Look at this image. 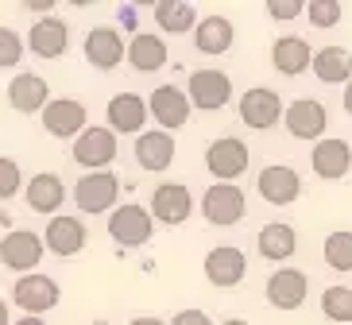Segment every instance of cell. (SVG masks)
<instances>
[{
	"mask_svg": "<svg viewBox=\"0 0 352 325\" xmlns=\"http://www.w3.org/2000/svg\"><path fill=\"white\" fill-rule=\"evenodd\" d=\"M341 105H344V113H349V116H352V82H349V85H344V93H341Z\"/></svg>",
	"mask_w": 352,
	"mask_h": 325,
	"instance_id": "obj_39",
	"label": "cell"
},
{
	"mask_svg": "<svg viewBox=\"0 0 352 325\" xmlns=\"http://www.w3.org/2000/svg\"><path fill=\"white\" fill-rule=\"evenodd\" d=\"M186 97L190 105L201 109V113H221V109L232 101V78L225 70H194L186 82Z\"/></svg>",
	"mask_w": 352,
	"mask_h": 325,
	"instance_id": "obj_5",
	"label": "cell"
},
{
	"mask_svg": "<svg viewBox=\"0 0 352 325\" xmlns=\"http://www.w3.org/2000/svg\"><path fill=\"white\" fill-rule=\"evenodd\" d=\"M116 198H120V179L113 170H97V175H82L78 186H74V205L85 213V217H97V213H113Z\"/></svg>",
	"mask_w": 352,
	"mask_h": 325,
	"instance_id": "obj_2",
	"label": "cell"
},
{
	"mask_svg": "<svg viewBox=\"0 0 352 325\" xmlns=\"http://www.w3.org/2000/svg\"><path fill=\"white\" fill-rule=\"evenodd\" d=\"M306 12V0H267V16L271 20H294Z\"/></svg>",
	"mask_w": 352,
	"mask_h": 325,
	"instance_id": "obj_36",
	"label": "cell"
},
{
	"mask_svg": "<svg viewBox=\"0 0 352 325\" xmlns=\"http://www.w3.org/2000/svg\"><path fill=\"white\" fill-rule=\"evenodd\" d=\"M155 23L159 32L166 35H186L197 27V12L194 4H186V0H159L155 4Z\"/></svg>",
	"mask_w": 352,
	"mask_h": 325,
	"instance_id": "obj_30",
	"label": "cell"
},
{
	"mask_svg": "<svg viewBox=\"0 0 352 325\" xmlns=\"http://www.w3.org/2000/svg\"><path fill=\"white\" fill-rule=\"evenodd\" d=\"M271 66L283 74V78H298L314 66V47L302 35H279L271 43Z\"/></svg>",
	"mask_w": 352,
	"mask_h": 325,
	"instance_id": "obj_25",
	"label": "cell"
},
{
	"mask_svg": "<svg viewBox=\"0 0 352 325\" xmlns=\"http://www.w3.org/2000/svg\"><path fill=\"white\" fill-rule=\"evenodd\" d=\"M12 302L20 306L28 317H43L47 310H54L58 306V283H54L51 275H20L16 279V287H12Z\"/></svg>",
	"mask_w": 352,
	"mask_h": 325,
	"instance_id": "obj_9",
	"label": "cell"
},
{
	"mask_svg": "<svg viewBox=\"0 0 352 325\" xmlns=\"http://www.w3.org/2000/svg\"><path fill=\"white\" fill-rule=\"evenodd\" d=\"M248 163H252V151H248V144L236 139V136H221L206 147V167H209V175L221 179V182L240 179V175L248 170Z\"/></svg>",
	"mask_w": 352,
	"mask_h": 325,
	"instance_id": "obj_8",
	"label": "cell"
},
{
	"mask_svg": "<svg viewBox=\"0 0 352 325\" xmlns=\"http://www.w3.org/2000/svg\"><path fill=\"white\" fill-rule=\"evenodd\" d=\"M82 51H85V63L94 66V70H116L128 58V47L116 27H94V32L85 35Z\"/></svg>",
	"mask_w": 352,
	"mask_h": 325,
	"instance_id": "obj_20",
	"label": "cell"
},
{
	"mask_svg": "<svg viewBox=\"0 0 352 325\" xmlns=\"http://www.w3.org/2000/svg\"><path fill=\"white\" fill-rule=\"evenodd\" d=\"M256 252L271 263H287L290 256L298 252V232H294V225H287V221L263 225L259 236H256Z\"/></svg>",
	"mask_w": 352,
	"mask_h": 325,
	"instance_id": "obj_26",
	"label": "cell"
},
{
	"mask_svg": "<svg viewBox=\"0 0 352 325\" xmlns=\"http://www.w3.org/2000/svg\"><path fill=\"white\" fill-rule=\"evenodd\" d=\"M23 8H28V12H51L54 4H51V0H28V4H23Z\"/></svg>",
	"mask_w": 352,
	"mask_h": 325,
	"instance_id": "obj_38",
	"label": "cell"
},
{
	"mask_svg": "<svg viewBox=\"0 0 352 325\" xmlns=\"http://www.w3.org/2000/svg\"><path fill=\"white\" fill-rule=\"evenodd\" d=\"M283 124H287V132L294 139L321 144V139H325V128H329V113H325V105L314 101V97H298V101H290L287 105Z\"/></svg>",
	"mask_w": 352,
	"mask_h": 325,
	"instance_id": "obj_10",
	"label": "cell"
},
{
	"mask_svg": "<svg viewBox=\"0 0 352 325\" xmlns=\"http://www.w3.org/2000/svg\"><path fill=\"white\" fill-rule=\"evenodd\" d=\"M70 47V23L63 16H43L28 27V51L35 58H63Z\"/></svg>",
	"mask_w": 352,
	"mask_h": 325,
	"instance_id": "obj_17",
	"label": "cell"
},
{
	"mask_svg": "<svg viewBox=\"0 0 352 325\" xmlns=\"http://www.w3.org/2000/svg\"><path fill=\"white\" fill-rule=\"evenodd\" d=\"M0 325H12V317H8V302L0 298Z\"/></svg>",
	"mask_w": 352,
	"mask_h": 325,
	"instance_id": "obj_42",
	"label": "cell"
},
{
	"mask_svg": "<svg viewBox=\"0 0 352 325\" xmlns=\"http://www.w3.org/2000/svg\"><path fill=\"white\" fill-rule=\"evenodd\" d=\"M89 240V229H85L82 217H74V213H58V217L47 221V229H43V244H47V252H54L58 260H70L78 256Z\"/></svg>",
	"mask_w": 352,
	"mask_h": 325,
	"instance_id": "obj_13",
	"label": "cell"
},
{
	"mask_svg": "<svg viewBox=\"0 0 352 325\" xmlns=\"http://www.w3.org/2000/svg\"><path fill=\"white\" fill-rule=\"evenodd\" d=\"M314 78L325 85H349L352 82V54L344 51V47H337V43H329V47H321V51H314Z\"/></svg>",
	"mask_w": 352,
	"mask_h": 325,
	"instance_id": "obj_29",
	"label": "cell"
},
{
	"mask_svg": "<svg viewBox=\"0 0 352 325\" xmlns=\"http://www.w3.org/2000/svg\"><path fill=\"white\" fill-rule=\"evenodd\" d=\"M306 12H310V23L314 27H337L344 16V8L337 4V0H310L306 4Z\"/></svg>",
	"mask_w": 352,
	"mask_h": 325,
	"instance_id": "obj_35",
	"label": "cell"
},
{
	"mask_svg": "<svg viewBox=\"0 0 352 325\" xmlns=\"http://www.w3.org/2000/svg\"><path fill=\"white\" fill-rule=\"evenodd\" d=\"M248 210V198H244V190L236 182H213V186L201 194V213H206L209 225H217V229H228V225H236Z\"/></svg>",
	"mask_w": 352,
	"mask_h": 325,
	"instance_id": "obj_6",
	"label": "cell"
},
{
	"mask_svg": "<svg viewBox=\"0 0 352 325\" xmlns=\"http://www.w3.org/2000/svg\"><path fill=\"white\" fill-rule=\"evenodd\" d=\"M325 263L333 271H352V232L349 229H337L325 236V248H321Z\"/></svg>",
	"mask_w": 352,
	"mask_h": 325,
	"instance_id": "obj_32",
	"label": "cell"
},
{
	"mask_svg": "<svg viewBox=\"0 0 352 325\" xmlns=\"http://www.w3.org/2000/svg\"><path fill=\"white\" fill-rule=\"evenodd\" d=\"M151 217L159 221V225H186L190 213H194V194H190L186 182H159L155 194H151Z\"/></svg>",
	"mask_w": 352,
	"mask_h": 325,
	"instance_id": "obj_12",
	"label": "cell"
},
{
	"mask_svg": "<svg viewBox=\"0 0 352 325\" xmlns=\"http://www.w3.org/2000/svg\"><path fill=\"white\" fill-rule=\"evenodd\" d=\"M287 116V105H283V97L267 85H252L248 93L240 97V120L252 128V132H267L275 128Z\"/></svg>",
	"mask_w": 352,
	"mask_h": 325,
	"instance_id": "obj_7",
	"label": "cell"
},
{
	"mask_svg": "<svg viewBox=\"0 0 352 325\" xmlns=\"http://www.w3.org/2000/svg\"><path fill=\"white\" fill-rule=\"evenodd\" d=\"M116 151H120V144H116V132L109 124H89L82 132V136L74 139V147H70V155H74V163L85 170V175H97V170H109L113 167V159H116Z\"/></svg>",
	"mask_w": 352,
	"mask_h": 325,
	"instance_id": "obj_1",
	"label": "cell"
},
{
	"mask_svg": "<svg viewBox=\"0 0 352 325\" xmlns=\"http://www.w3.org/2000/svg\"><path fill=\"white\" fill-rule=\"evenodd\" d=\"M166 325H213V322H209L206 310H178V314L170 317Z\"/></svg>",
	"mask_w": 352,
	"mask_h": 325,
	"instance_id": "obj_37",
	"label": "cell"
},
{
	"mask_svg": "<svg viewBox=\"0 0 352 325\" xmlns=\"http://www.w3.org/2000/svg\"><path fill=\"white\" fill-rule=\"evenodd\" d=\"M132 151H135V163H140L147 175H163V170H170V163H175V136L163 132V128H151L144 136H135Z\"/></svg>",
	"mask_w": 352,
	"mask_h": 325,
	"instance_id": "obj_22",
	"label": "cell"
},
{
	"mask_svg": "<svg viewBox=\"0 0 352 325\" xmlns=\"http://www.w3.org/2000/svg\"><path fill=\"white\" fill-rule=\"evenodd\" d=\"M151 232H155V217H151V210H144V205H116L113 213H109V236H113L120 248H144L147 240H151Z\"/></svg>",
	"mask_w": 352,
	"mask_h": 325,
	"instance_id": "obj_3",
	"label": "cell"
},
{
	"mask_svg": "<svg viewBox=\"0 0 352 325\" xmlns=\"http://www.w3.org/2000/svg\"><path fill=\"white\" fill-rule=\"evenodd\" d=\"M236 43V27H232V20L228 16H206V20H197L194 27V47L201 54H225L228 47Z\"/></svg>",
	"mask_w": 352,
	"mask_h": 325,
	"instance_id": "obj_28",
	"label": "cell"
},
{
	"mask_svg": "<svg viewBox=\"0 0 352 325\" xmlns=\"http://www.w3.org/2000/svg\"><path fill=\"white\" fill-rule=\"evenodd\" d=\"M23 190V170L12 155H0V201H12Z\"/></svg>",
	"mask_w": 352,
	"mask_h": 325,
	"instance_id": "obj_33",
	"label": "cell"
},
{
	"mask_svg": "<svg viewBox=\"0 0 352 325\" xmlns=\"http://www.w3.org/2000/svg\"><path fill=\"white\" fill-rule=\"evenodd\" d=\"M321 314L337 325H352V287H325L321 291Z\"/></svg>",
	"mask_w": 352,
	"mask_h": 325,
	"instance_id": "obj_31",
	"label": "cell"
},
{
	"mask_svg": "<svg viewBox=\"0 0 352 325\" xmlns=\"http://www.w3.org/2000/svg\"><path fill=\"white\" fill-rule=\"evenodd\" d=\"M8 105L23 116L43 113V109L51 105V85H47V78H43V74H32V70L16 74L12 85H8Z\"/></svg>",
	"mask_w": 352,
	"mask_h": 325,
	"instance_id": "obj_21",
	"label": "cell"
},
{
	"mask_svg": "<svg viewBox=\"0 0 352 325\" xmlns=\"http://www.w3.org/2000/svg\"><path fill=\"white\" fill-rule=\"evenodd\" d=\"M23 198H28V210L32 213H43V217L51 221V217H58V210H63L66 186H63V179H58L54 170H43V175H35V179L23 186Z\"/></svg>",
	"mask_w": 352,
	"mask_h": 325,
	"instance_id": "obj_24",
	"label": "cell"
},
{
	"mask_svg": "<svg viewBox=\"0 0 352 325\" xmlns=\"http://www.w3.org/2000/svg\"><path fill=\"white\" fill-rule=\"evenodd\" d=\"M23 51H28V39L20 32H12V27H0V66L12 70V66H20Z\"/></svg>",
	"mask_w": 352,
	"mask_h": 325,
	"instance_id": "obj_34",
	"label": "cell"
},
{
	"mask_svg": "<svg viewBox=\"0 0 352 325\" xmlns=\"http://www.w3.org/2000/svg\"><path fill=\"white\" fill-rule=\"evenodd\" d=\"M310 167H314L318 179L341 182L344 175L352 170V147H349V139H321V144H314Z\"/></svg>",
	"mask_w": 352,
	"mask_h": 325,
	"instance_id": "obj_23",
	"label": "cell"
},
{
	"mask_svg": "<svg viewBox=\"0 0 352 325\" xmlns=\"http://www.w3.org/2000/svg\"><path fill=\"white\" fill-rule=\"evenodd\" d=\"M147 113L155 116V128L175 132V128H186L194 105H190L186 89H178V85H159V89H151V97H147Z\"/></svg>",
	"mask_w": 352,
	"mask_h": 325,
	"instance_id": "obj_14",
	"label": "cell"
},
{
	"mask_svg": "<svg viewBox=\"0 0 352 325\" xmlns=\"http://www.w3.org/2000/svg\"><path fill=\"white\" fill-rule=\"evenodd\" d=\"M12 325H47V322H43V317H28V314H23L20 322H12Z\"/></svg>",
	"mask_w": 352,
	"mask_h": 325,
	"instance_id": "obj_43",
	"label": "cell"
},
{
	"mask_svg": "<svg viewBox=\"0 0 352 325\" xmlns=\"http://www.w3.org/2000/svg\"><path fill=\"white\" fill-rule=\"evenodd\" d=\"M43 252H47V244H43V236L32 229H12L8 236L0 240V263H4L8 271L32 275L35 267H39Z\"/></svg>",
	"mask_w": 352,
	"mask_h": 325,
	"instance_id": "obj_11",
	"label": "cell"
},
{
	"mask_svg": "<svg viewBox=\"0 0 352 325\" xmlns=\"http://www.w3.org/2000/svg\"><path fill=\"white\" fill-rule=\"evenodd\" d=\"M263 294H267V302L275 306V310H298L302 302H306V294H310V279H306V271H298V267H279V271L267 275V287H263Z\"/></svg>",
	"mask_w": 352,
	"mask_h": 325,
	"instance_id": "obj_15",
	"label": "cell"
},
{
	"mask_svg": "<svg viewBox=\"0 0 352 325\" xmlns=\"http://www.w3.org/2000/svg\"><path fill=\"white\" fill-rule=\"evenodd\" d=\"M104 116H109V128L116 136H144V124L151 113H147V101L140 93H116L109 97Z\"/></svg>",
	"mask_w": 352,
	"mask_h": 325,
	"instance_id": "obj_19",
	"label": "cell"
},
{
	"mask_svg": "<svg viewBox=\"0 0 352 325\" xmlns=\"http://www.w3.org/2000/svg\"><path fill=\"white\" fill-rule=\"evenodd\" d=\"M120 23H124L128 32H132V27H135V16H132V8H120Z\"/></svg>",
	"mask_w": 352,
	"mask_h": 325,
	"instance_id": "obj_40",
	"label": "cell"
},
{
	"mask_svg": "<svg viewBox=\"0 0 352 325\" xmlns=\"http://www.w3.org/2000/svg\"><path fill=\"white\" fill-rule=\"evenodd\" d=\"M166 54H170V51H166L163 35H155V32H135L132 39H128V66H132V70H140V74L163 70Z\"/></svg>",
	"mask_w": 352,
	"mask_h": 325,
	"instance_id": "obj_27",
	"label": "cell"
},
{
	"mask_svg": "<svg viewBox=\"0 0 352 325\" xmlns=\"http://www.w3.org/2000/svg\"><path fill=\"white\" fill-rule=\"evenodd\" d=\"M128 325H166V322H159V317H132Z\"/></svg>",
	"mask_w": 352,
	"mask_h": 325,
	"instance_id": "obj_41",
	"label": "cell"
},
{
	"mask_svg": "<svg viewBox=\"0 0 352 325\" xmlns=\"http://www.w3.org/2000/svg\"><path fill=\"white\" fill-rule=\"evenodd\" d=\"M43 132L54 139H78L89 128V113L78 97H51V105L39 113Z\"/></svg>",
	"mask_w": 352,
	"mask_h": 325,
	"instance_id": "obj_4",
	"label": "cell"
},
{
	"mask_svg": "<svg viewBox=\"0 0 352 325\" xmlns=\"http://www.w3.org/2000/svg\"><path fill=\"white\" fill-rule=\"evenodd\" d=\"M221 325H252V322H244V317H228V322H221Z\"/></svg>",
	"mask_w": 352,
	"mask_h": 325,
	"instance_id": "obj_44",
	"label": "cell"
},
{
	"mask_svg": "<svg viewBox=\"0 0 352 325\" xmlns=\"http://www.w3.org/2000/svg\"><path fill=\"white\" fill-rule=\"evenodd\" d=\"M256 190H259V198L267 201V205H294V201L302 198V179H298V170L294 167L271 163V167L259 170Z\"/></svg>",
	"mask_w": 352,
	"mask_h": 325,
	"instance_id": "obj_16",
	"label": "cell"
},
{
	"mask_svg": "<svg viewBox=\"0 0 352 325\" xmlns=\"http://www.w3.org/2000/svg\"><path fill=\"white\" fill-rule=\"evenodd\" d=\"M89 325H113V322H89Z\"/></svg>",
	"mask_w": 352,
	"mask_h": 325,
	"instance_id": "obj_45",
	"label": "cell"
},
{
	"mask_svg": "<svg viewBox=\"0 0 352 325\" xmlns=\"http://www.w3.org/2000/svg\"><path fill=\"white\" fill-rule=\"evenodd\" d=\"M206 279L217 291H228V287H240L244 283V275H248V256L240 252V248H232V244H221V248H213V252L206 256Z\"/></svg>",
	"mask_w": 352,
	"mask_h": 325,
	"instance_id": "obj_18",
	"label": "cell"
}]
</instances>
